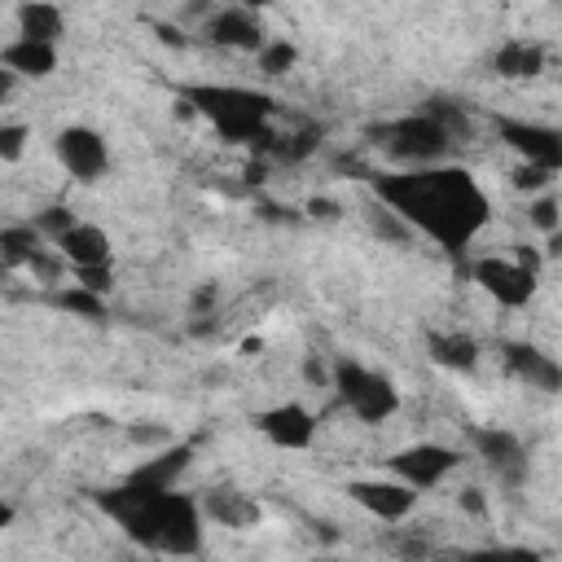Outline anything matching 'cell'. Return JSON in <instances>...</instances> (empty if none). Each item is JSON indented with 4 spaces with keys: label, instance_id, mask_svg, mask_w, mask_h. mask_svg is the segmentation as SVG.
I'll list each match as a JSON object with an SVG mask.
<instances>
[{
    "label": "cell",
    "instance_id": "17",
    "mask_svg": "<svg viewBox=\"0 0 562 562\" xmlns=\"http://www.w3.org/2000/svg\"><path fill=\"white\" fill-rule=\"evenodd\" d=\"M0 61L9 75H31V79H44L53 66H57V48L53 44H35V40H13L0 48Z\"/></svg>",
    "mask_w": 562,
    "mask_h": 562
},
{
    "label": "cell",
    "instance_id": "10",
    "mask_svg": "<svg viewBox=\"0 0 562 562\" xmlns=\"http://www.w3.org/2000/svg\"><path fill=\"white\" fill-rule=\"evenodd\" d=\"M57 158H61V167L75 180H97L105 171V162H110L105 140L92 127H66V132H57Z\"/></svg>",
    "mask_w": 562,
    "mask_h": 562
},
{
    "label": "cell",
    "instance_id": "22",
    "mask_svg": "<svg viewBox=\"0 0 562 562\" xmlns=\"http://www.w3.org/2000/svg\"><path fill=\"white\" fill-rule=\"evenodd\" d=\"M0 250H4V263H9V268H31L35 255L44 250V246H40V228H35V224H31V228H4V233H0Z\"/></svg>",
    "mask_w": 562,
    "mask_h": 562
},
{
    "label": "cell",
    "instance_id": "3",
    "mask_svg": "<svg viewBox=\"0 0 562 562\" xmlns=\"http://www.w3.org/2000/svg\"><path fill=\"white\" fill-rule=\"evenodd\" d=\"M465 132H470V127H465V114H461L457 105H443V101H435V105H426V110H417V114H404V119H391V123L369 127L373 145H378L386 158L404 162L408 171H413V167H430L435 158H443L448 145H452L457 136H465Z\"/></svg>",
    "mask_w": 562,
    "mask_h": 562
},
{
    "label": "cell",
    "instance_id": "27",
    "mask_svg": "<svg viewBox=\"0 0 562 562\" xmlns=\"http://www.w3.org/2000/svg\"><path fill=\"white\" fill-rule=\"evenodd\" d=\"M22 145H26V127H18V123L0 127V158H4V162H13V158L22 154Z\"/></svg>",
    "mask_w": 562,
    "mask_h": 562
},
{
    "label": "cell",
    "instance_id": "2",
    "mask_svg": "<svg viewBox=\"0 0 562 562\" xmlns=\"http://www.w3.org/2000/svg\"><path fill=\"white\" fill-rule=\"evenodd\" d=\"M101 509L140 544L158 553H198L202 544V509L176 487H145V483H123L101 492Z\"/></svg>",
    "mask_w": 562,
    "mask_h": 562
},
{
    "label": "cell",
    "instance_id": "25",
    "mask_svg": "<svg viewBox=\"0 0 562 562\" xmlns=\"http://www.w3.org/2000/svg\"><path fill=\"white\" fill-rule=\"evenodd\" d=\"M259 66H263V75H281V70H290L294 66V44H263L259 48Z\"/></svg>",
    "mask_w": 562,
    "mask_h": 562
},
{
    "label": "cell",
    "instance_id": "6",
    "mask_svg": "<svg viewBox=\"0 0 562 562\" xmlns=\"http://www.w3.org/2000/svg\"><path fill=\"white\" fill-rule=\"evenodd\" d=\"M457 461L461 457L452 448H443V443H413V448H404V452L391 457V470L413 492H430V487H439L457 470Z\"/></svg>",
    "mask_w": 562,
    "mask_h": 562
},
{
    "label": "cell",
    "instance_id": "7",
    "mask_svg": "<svg viewBox=\"0 0 562 562\" xmlns=\"http://www.w3.org/2000/svg\"><path fill=\"white\" fill-rule=\"evenodd\" d=\"M474 281L505 307H522L536 294V272H527L518 259H479Z\"/></svg>",
    "mask_w": 562,
    "mask_h": 562
},
{
    "label": "cell",
    "instance_id": "16",
    "mask_svg": "<svg viewBox=\"0 0 562 562\" xmlns=\"http://www.w3.org/2000/svg\"><path fill=\"white\" fill-rule=\"evenodd\" d=\"M211 40L224 48H263V31L246 9H220L211 18Z\"/></svg>",
    "mask_w": 562,
    "mask_h": 562
},
{
    "label": "cell",
    "instance_id": "15",
    "mask_svg": "<svg viewBox=\"0 0 562 562\" xmlns=\"http://www.w3.org/2000/svg\"><path fill=\"white\" fill-rule=\"evenodd\" d=\"M202 509H206L220 527H233V531L259 527V505H255L246 492H237V487H215V492L202 501Z\"/></svg>",
    "mask_w": 562,
    "mask_h": 562
},
{
    "label": "cell",
    "instance_id": "5",
    "mask_svg": "<svg viewBox=\"0 0 562 562\" xmlns=\"http://www.w3.org/2000/svg\"><path fill=\"white\" fill-rule=\"evenodd\" d=\"M334 391L338 400L360 417V422H386L400 408V395L391 386V378L356 364V360H334Z\"/></svg>",
    "mask_w": 562,
    "mask_h": 562
},
{
    "label": "cell",
    "instance_id": "21",
    "mask_svg": "<svg viewBox=\"0 0 562 562\" xmlns=\"http://www.w3.org/2000/svg\"><path fill=\"white\" fill-rule=\"evenodd\" d=\"M184 465H189V448H171V452L145 461V465L132 474V483H145V487H176V479L184 474Z\"/></svg>",
    "mask_w": 562,
    "mask_h": 562
},
{
    "label": "cell",
    "instance_id": "4",
    "mask_svg": "<svg viewBox=\"0 0 562 562\" xmlns=\"http://www.w3.org/2000/svg\"><path fill=\"white\" fill-rule=\"evenodd\" d=\"M184 105L198 110L224 140H250V145H263L268 140L272 101L263 92H255V88L198 83V88H184Z\"/></svg>",
    "mask_w": 562,
    "mask_h": 562
},
{
    "label": "cell",
    "instance_id": "13",
    "mask_svg": "<svg viewBox=\"0 0 562 562\" xmlns=\"http://www.w3.org/2000/svg\"><path fill=\"white\" fill-rule=\"evenodd\" d=\"M474 443L483 452V461L505 479V483H518L527 474V452L518 443V435L509 430H474Z\"/></svg>",
    "mask_w": 562,
    "mask_h": 562
},
{
    "label": "cell",
    "instance_id": "9",
    "mask_svg": "<svg viewBox=\"0 0 562 562\" xmlns=\"http://www.w3.org/2000/svg\"><path fill=\"white\" fill-rule=\"evenodd\" d=\"M351 492V501L356 505H364L373 518H382V522H400V518H408L413 514V505H417V492L408 487V483H391V479H360V483H351L347 487Z\"/></svg>",
    "mask_w": 562,
    "mask_h": 562
},
{
    "label": "cell",
    "instance_id": "11",
    "mask_svg": "<svg viewBox=\"0 0 562 562\" xmlns=\"http://www.w3.org/2000/svg\"><path fill=\"white\" fill-rule=\"evenodd\" d=\"M505 369H509L518 382L536 386V391H562V364L549 360L540 347L509 342V347H505Z\"/></svg>",
    "mask_w": 562,
    "mask_h": 562
},
{
    "label": "cell",
    "instance_id": "12",
    "mask_svg": "<svg viewBox=\"0 0 562 562\" xmlns=\"http://www.w3.org/2000/svg\"><path fill=\"white\" fill-rule=\"evenodd\" d=\"M259 430L281 448H307L316 435V422L303 404H277V408L259 413Z\"/></svg>",
    "mask_w": 562,
    "mask_h": 562
},
{
    "label": "cell",
    "instance_id": "26",
    "mask_svg": "<svg viewBox=\"0 0 562 562\" xmlns=\"http://www.w3.org/2000/svg\"><path fill=\"white\" fill-rule=\"evenodd\" d=\"M527 220H531L536 228H544V233H558L562 211H558V202H553V198H536V202L527 206Z\"/></svg>",
    "mask_w": 562,
    "mask_h": 562
},
{
    "label": "cell",
    "instance_id": "28",
    "mask_svg": "<svg viewBox=\"0 0 562 562\" xmlns=\"http://www.w3.org/2000/svg\"><path fill=\"white\" fill-rule=\"evenodd\" d=\"M75 277H79V285L92 290V294H105V290H110V263H105V268H83V272H75Z\"/></svg>",
    "mask_w": 562,
    "mask_h": 562
},
{
    "label": "cell",
    "instance_id": "19",
    "mask_svg": "<svg viewBox=\"0 0 562 562\" xmlns=\"http://www.w3.org/2000/svg\"><path fill=\"white\" fill-rule=\"evenodd\" d=\"M426 347H430V360L443 369H474L479 360V347L470 334H426Z\"/></svg>",
    "mask_w": 562,
    "mask_h": 562
},
{
    "label": "cell",
    "instance_id": "14",
    "mask_svg": "<svg viewBox=\"0 0 562 562\" xmlns=\"http://www.w3.org/2000/svg\"><path fill=\"white\" fill-rule=\"evenodd\" d=\"M57 250H61V259L75 263V272H83V268H105V263H110V237H105L97 224H75L66 237H57Z\"/></svg>",
    "mask_w": 562,
    "mask_h": 562
},
{
    "label": "cell",
    "instance_id": "20",
    "mask_svg": "<svg viewBox=\"0 0 562 562\" xmlns=\"http://www.w3.org/2000/svg\"><path fill=\"white\" fill-rule=\"evenodd\" d=\"M18 40H35V44H53L61 35V9L53 4H22L18 9Z\"/></svg>",
    "mask_w": 562,
    "mask_h": 562
},
{
    "label": "cell",
    "instance_id": "23",
    "mask_svg": "<svg viewBox=\"0 0 562 562\" xmlns=\"http://www.w3.org/2000/svg\"><path fill=\"white\" fill-rule=\"evenodd\" d=\"M57 307H66V312H79V316L97 321V316H101V294H92V290L75 285V290H61V294H57Z\"/></svg>",
    "mask_w": 562,
    "mask_h": 562
},
{
    "label": "cell",
    "instance_id": "8",
    "mask_svg": "<svg viewBox=\"0 0 562 562\" xmlns=\"http://www.w3.org/2000/svg\"><path fill=\"white\" fill-rule=\"evenodd\" d=\"M501 136L527 158V167H544V171H562V132L544 127V123H514L501 119Z\"/></svg>",
    "mask_w": 562,
    "mask_h": 562
},
{
    "label": "cell",
    "instance_id": "24",
    "mask_svg": "<svg viewBox=\"0 0 562 562\" xmlns=\"http://www.w3.org/2000/svg\"><path fill=\"white\" fill-rule=\"evenodd\" d=\"M461 562H540L531 549H514V544H496V549H474Z\"/></svg>",
    "mask_w": 562,
    "mask_h": 562
},
{
    "label": "cell",
    "instance_id": "1",
    "mask_svg": "<svg viewBox=\"0 0 562 562\" xmlns=\"http://www.w3.org/2000/svg\"><path fill=\"white\" fill-rule=\"evenodd\" d=\"M373 189H378V202L395 220L426 233L435 246H443L452 255H461L483 233V224L492 215L487 193L461 167H413V171L378 176Z\"/></svg>",
    "mask_w": 562,
    "mask_h": 562
},
{
    "label": "cell",
    "instance_id": "18",
    "mask_svg": "<svg viewBox=\"0 0 562 562\" xmlns=\"http://www.w3.org/2000/svg\"><path fill=\"white\" fill-rule=\"evenodd\" d=\"M492 66H496V75H505V79H531V75H540L544 53H540L536 44H527V40H509V44L496 48Z\"/></svg>",
    "mask_w": 562,
    "mask_h": 562
}]
</instances>
